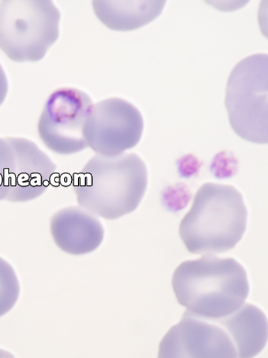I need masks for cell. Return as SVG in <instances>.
<instances>
[{
    "mask_svg": "<svg viewBox=\"0 0 268 358\" xmlns=\"http://www.w3.org/2000/svg\"><path fill=\"white\" fill-rule=\"evenodd\" d=\"M172 285L186 311L210 320L237 311L250 290L246 270L237 260L212 255L182 262L172 275Z\"/></svg>",
    "mask_w": 268,
    "mask_h": 358,
    "instance_id": "1",
    "label": "cell"
},
{
    "mask_svg": "<svg viewBox=\"0 0 268 358\" xmlns=\"http://www.w3.org/2000/svg\"><path fill=\"white\" fill-rule=\"evenodd\" d=\"M147 182L146 164L137 154L96 155L76 175L73 189L82 208L112 220L138 208Z\"/></svg>",
    "mask_w": 268,
    "mask_h": 358,
    "instance_id": "2",
    "label": "cell"
},
{
    "mask_svg": "<svg viewBox=\"0 0 268 358\" xmlns=\"http://www.w3.org/2000/svg\"><path fill=\"white\" fill-rule=\"evenodd\" d=\"M248 210L231 185L207 182L197 191L179 233L188 252L219 254L235 248L246 232Z\"/></svg>",
    "mask_w": 268,
    "mask_h": 358,
    "instance_id": "3",
    "label": "cell"
},
{
    "mask_svg": "<svg viewBox=\"0 0 268 358\" xmlns=\"http://www.w3.org/2000/svg\"><path fill=\"white\" fill-rule=\"evenodd\" d=\"M60 20L50 0L0 1V50L15 62L40 61L58 41Z\"/></svg>",
    "mask_w": 268,
    "mask_h": 358,
    "instance_id": "4",
    "label": "cell"
},
{
    "mask_svg": "<svg viewBox=\"0 0 268 358\" xmlns=\"http://www.w3.org/2000/svg\"><path fill=\"white\" fill-rule=\"evenodd\" d=\"M268 55H249L236 65L228 77L225 108L233 131L255 144L268 142Z\"/></svg>",
    "mask_w": 268,
    "mask_h": 358,
    "instance_id": "5",
    "label": "cell"
},
{
    "mask_svg": "<svg viewBox=\"0 0 268 358\" xmlns=\"http://www.w3.org/2000/svg\"><path fill=\"white\" fill-rule=\"evenodd\" d=\"M93 105L89 95L75 87L54 91L38 122V136L45 146L60 155H72L88 148L84 127Z\"/></svg>",
    "mask_w": 268,
    "mask_h": 358,
    "instance_id": "6",
    "label": "cell"
},
{
    "mask_svg": "<svg viewBox=\"0 0 268 358\" xmlns=\"http://www.w3.org/2000/svg\"><path fill=\"white\" fill-rule=\"evenodd\" d=\"M144 122L137 108L119 98L94 104L84 127V140L97 155L115 157L135 147Z\"/></svg>",
    "mask_w": 268,
    "mask_h": 358,
    "instance_id": "7",
    "label": "cell"
},
{
    "mask_svg": "<svg viewBox=\"0 0 268 358\" xmlns=\"http://www.w3.org/2000/svg\"><path fill=\"white\" fill-rule=\"evenodd\" d=\"M158 357H238L226 330L216 320L185 311L163 338Z\"/></svg>",
    "mask_w": 268,
    "mask_h": 358,
    "instance_id": "8",
    "label": "cell"
},
{
    "mask_svg": "<svg viewBox=\"0 0 268 358\" xmlns=\"http://www.w3.org/2000/svg\"><path fill=\"white\" fill-rule=\"evenodd\" d=\"M6 138L13 146L17 159L6 201L25 203L35 200L52 184L57 166L34 141L23 138Z\"/></svg>",
    "mask_w": 268,
    "mask_h": 358,
    "instance_id": "9",
    "label": "cell"
},
{
    "mask_svg": "<svg viewBox=\"0 0 268 358\" xmlns=\"http://www.w3.org/2000/svg\"><path fill=\"white\" fill-rule=\"evenodd\" d=\"M50 232L58 248L73 256L96 250L105 237L100 220L80 206H67L53 214Z\"/></svg>",
    "mask_w": 268,
    "mask_h": 358,
    "instance_id": "10",
    "label": "cell"
},
{
    "mask_svg": "<svg viewBox=\"0 0 268 358\" xmlns=\"http://www.w3.org/2000/svg\"><path fill=\"white\" fill-rule=\"evenodd\" d=\"M214 320L222 325L230 336L238 357H253L267 345V318L255 305L244 303L234 313Z\"/></svg>",
    "mask_w": 268,
    "mask_h": 358,
    "instance_id": "11",
    "label": "cell"
},
{
    "mask_svg": "<svg viewBox=\"0 0 268 358\" xmlns=\"http://www.w3.org/2000/svg\"><path fill=\"white\" fill-rule=\"evenodd\" d=\"M165 0L92 1L94 13L108 29L129 31L143 27L160 17Z\"/></svg>",
    "mask_w": 268,
    "mask_h": 358,
    "instance_id": "12",
    "label": "cell"
},
{
    "mask_svg": "<svg viewBox=\"0 0 268 358\" xmlns=\"http://www.w3.org/2000/svg\"><path fill=\"white\" fill-rule=\"evenodd\" d=\"M20 283L14 268L0 257V317L10 313L20 298Z\"/></svg>",
    "mask_w": 268,
    "mask_h": 358,
    "instance_id": "13",
    "label": "cell"
},
{
    "mask_svg": "<svg viewBox=\"0 0 268 358\" xmlns=\"http://www.w3.org/2000/svg\"><path fill=\"white\" fill-rule=\"evenodd\" d=\"M17 159L13 146L6 138H0V201L6 200L10 192V181Z\"/></svg>",
    "mask_w": 268,
    "mask_h": 358,
    "instance_id": "14",
    "label": "cell"
},
{
    "mask_svg": "<svg viewBox=\"0 0 268 358\" xmlns=\"http://www.w3.org/2000/svg\"><path fill=\"white\" fill-rule=\"evenodd\" d=\"M9 91V83L6 75L5 71L0 64V106H1L7 96Z\"/></svg>",
    "mask_w": 268,
    "mask_h": 358,
    "instance_id": "15",
    "label": "cell"
},
{
    "mask_svg": "<svg viewBox=\"0 0 268 358\" xmlns=\"http://www.w3.org/2000/svg\"><path fill=\"white\" fill-rule=\"evenodd\" d=\"M0 357H13L14 356L12 354H10L9 352H7L6 351H3V350L0 349Z\"/></svg>",
    "mask_w": 268,
    "mask_h": 358,
    "instance_id": "16",
    "label": "cell"
}]
</instances>
